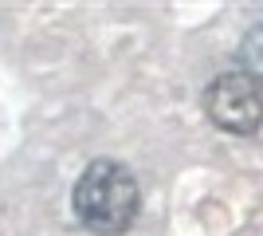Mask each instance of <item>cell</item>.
I'll list each match as a JSON object with an SVG mask.
<instances>
[{
	"label": "cell",
	"instance_id": "obj_1",
	"mask_svg": "<svg viewBox=\"0 0 263 236\" xmlns=\"http://www.w3.org/2000/svg\"><path fill=\"white\" fill-rule=\"evenodd\" d=\"M71 209L79 225L95 236H122L142 213V185L130 166L114 157H95L71 189Z\"/></svg>",
	"mask_w": 263,
	"mask_h": 236
},
{
	"label": "cell",
	"instance_id": "obj_2",
	"mask_svg": "<svg viewBox=\"0 0 263 236\" xmlns=\"http://www.w3.org/2000/svg\"><path fill=\"white\" fill-rule=\"evenodd\" d=\"M204 114L209 122L224 134H255L263 118V99H259V75L243 67H232L216 75L204 87Z\"/></svg>",
	"mask_w": 263,
	"mask_h": 236
}]
</instances>
